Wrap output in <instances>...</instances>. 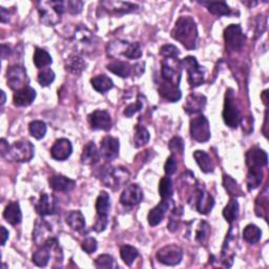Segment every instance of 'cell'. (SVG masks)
Instances as JSON below:
<instances>
[{
  "mask_svg": "<svg viewBox=\"0 0 269 269\" xmlns=\"http://www.w3.org/2000/svg\"><path fill=\"white\" fill-rule=\"evenodd\" d=\"M156 257L164 265L175 266L181 263L183 259V250L177 245H167L158 250Z\"/></svg>",
  "mask_w": 269,
  "mask_h": 269,
  "instance_id": "cell-11",
  "label": "cell"
},
{
  "mask_svg": "<svg viewBox=\"0 0 269 269\" xmlns=\"http://www.w3.org/2000/svg\"><path fill=\"white\" fill-rule=\"evenodd\" d=\"M74 39L77 43H79L80 46H84V50L87 47H92L96 43L95 41H97V37L94 35V34L89 31L87 28L85 27H79L77 28L76 32H75V36Z\"/></svg>",
  "mask_w": 269,
  "mask_h": 269,
  "instance_id": "cell-23",
  "label": "cell"
},
{
  "mask_svg": "<svg viewBox=\"0 0 269 269\" xmlns=\"http://www.w3.org/2000/svg\"><path fill=\"white\" fill-rule=\"evenodd\" d=\"M151 139L150 131L145 128L144 126L137 125L134 127V133H133V147L134 148H142L143 145L148 144Z\"/></svg>",
  "mask_w": 269,
  "mask_h": 269,
  "instance_id": "cell-38",
  "label": "cell"
},
{
  "mask_svg": "<svg viewBox=\"0 0 269 269\" xmlns=\"http://www.w3.org/2000/svg\"><path fill=\"white\" fill-rule=\"evenodd\" d=\"M7 81L8 86L13 91H18V89L27 86L29 78L25 67L18 64L10 66L7 71Z\"/></svg>",
  "mask_w": 269,
  "mask_h": 269,
  "instance_id": "cell-10",
  "label": "cell"
},
{
  "mask_svg": "<svg viewBox=\"0 0 269 269\" xmlns=\"http://www.w3.org/2000/svg\"><path fill=\"white\" fill-rule=\"evenodd\" d=\"M91 83L92 86L94 87L95 91H97L98 93L104 94L109 89L113 88L114 86V82L113 80L110 79L109 77L105 76V75H98L91 79Z\"/></svg>",
  "mask_w": 269,
  "mask_h": 269,
  "instance_id": "cell-31",
  "label": "cell"
},
{
  "mask_svg": "<svg viewBox=\"0 0 269 269\" xmlns=\"http://www.w3.org/2000/svg\"><path fill=\"white\" fill-rule=\"evenodd\" d=\"M107 224H108L107 216H98V218L94 224V226H93V229L97 232H102L105 230Z\"/></svg>",
  "mask_w": 269,
  "mask_h": 269,
  "instance_id": "cell-57",
  "label": "cell"
},
{
  "mask_svg": "<svg viewBox=\"0 0 269 269\" xmlns=\"http://www.w3.org/2000/svg\"><path fill=\"white\" fill-rule=\"evenodd\" d=\"M159 94L166 100L171 102H176L181 98V91L177 86H173L170 84H165L160 82L159 84Z\"/></svg>",
  "mask_w": 269,
  "mask_h": 269,
  "instance_id": "cell-33",
  "label": "cell"
},
{
  "mask_svg": "<svg viewBox=\"0 0 269 269\" xmlns=\"http://www.w3.org/2000/svg\"><path fill=\"white\" fill-rule=\"evenodd\" d=\"M120 255L121 259L123 260L127 266H131L134 260L137 259L139 255V251L137 248H134L133 246L130 245H123L120 248Z\"/></svg>",
  "mask_w": 269,
  "mask_h": 269,
  "instance_id": "cell-41",
  "label": "cell"
},
{
  "mask_svg": "<svg viewBox=\"0 0 269 269\" xmlns=\"http://www.w3.org/2000/svg\"><path fill=\"white\" fill-rule=\"evenodd\" d=\"M122 55L128 59H138L142 56L141 46L138 42L127 43L123 41V48L121 51Z\"/></svg>",
  "mask_w": 269,
  "mask_h": 269,
  "instance_id": "cell-37",
  "label": "cell"
},
{
  "mask_svg": "<svg viewBox=\"0 0 269 269\" xmlns=\"http://www.w3.org/2000/svg\"><path fill=\"white\" fill-rule=\"evenodd\" d=\"M143 107V102L141 100H138L137 102H134V103H131L129 105H127L124 109V115L127 117V118H130L132 117L134 114L138 113V111L140 109H142Z\"/></svg>",
  "mask_w": 269,
  "mask_h": 269,
  "instance_id": "cell-56",
  "label": "cell"
},
{
  "mask_svg": "<svg viewBox=\"0 0 269 269\" xmlns=\"http://www.w3.org/2000/svg\"><path fill=\"white\" fill-rule=\"evenodd\" d=\"M210 126L207 118L199 115L190 120V136L200 143L206 142L210 139Z\"/></svg>",
  "mask_w": 269,
  "mask_h": 269,
  "instance_id": "cell-7",
  "label": "cell"
},
{
  "mask_svg": "<svg viewBox=\"0 0 269 269\" xmlns=\"http://www.w3.org/2000/svg\"><path fill=\"white\" fill-rule=\"evenodd\" d=\"M223 185H224V188L226 189V192L228 193L229 196H231L233 198L242 196V190H241L240 186L238 185L237 181L233 180L230 176L223 175Z\"/></svg>",
  "mask_w": 269,
  "mask_h": 269,
  "instance_id": "cell-42",
  "label": "cell"
},
{
  "mask_svg": "<svg viewBox=\"0 0 269 269\" xmlns=\"http://www.w3.org/2000/svg\"><path fill=\"white\" fill-rule=\"evenodd\" d=\"M86 67V62L79 55H72L65 61V70L74 75H80Z\"/></svg>",
  "mask_w": 269,
  "mask_h": 269,
  "instance_id": "cell-29",
  "label": "cell"
},
{
  "mask_svg": "<svg viewBox=\"0 0 269 269\" xmlns=\"http://www.w3.org/2000/svg\"><path fill=\"white\" fill-rule=\"evenodd\" d=\"M36 98V91L33 87L27 85L15 92L13 102L18 107H26L31 105Z\"/></svg>",
  "mask_w": 269,
  "mask_h": 269,
  "instance_id": "cell-19",
  "label": "cell"
},
{
  "mask_svg": "<svg viewBox=\"0 0 269 269\" xmlns=\"http://www.w3.org/2000/svg\"><path fill=\"white\" fill-rule=\"evenodd\" d=\"M65 222L75 231H81L85 228V218L80 210L70 211L65 217Z\"/></svg>",
  "mask_w": 269,
  "mask_h": 269,
  "instance_id": "cell-28",
  "label": "cell"
},
{
  "mask_svg": "<svg viewBox=\"0 0 269 269\" xmlns=\"http://www.w3.org/2000/svg\"><path fill=\"white\" fill-rule=\"evenodd\" d=\"M0 93H2V106L3 105H5V103H6V100H7V97H6V93L4 92V91H2V92H0Z\"/></svg>",
  "mask_w": 269,
  "mask_h": 269,
  "instance_id": "cell-63",
  "label": "cell"
},
{
  "mask_svg": "<svg viewBox=\"0 0 269 269\" xmlns=\"http://www.w3.org/2000/svg\"><path fill=\"white\" fill-rule=\"evenodd\" d=\"M239 216V203L235 198H231L227 205L223 209V217L230 224L237 220Z\"/></svg>",
  "mask_w": 269,
  "mask_h": 269,
  "instance_id": "cell-34",
  "label": "cell"
},
{
  "mask_svg": "<svg viewBox=\"0 0 269 269\" xmlns=\"http://www.w3.org/2000/svg\"><path fill=\"white\" fill-rule=\"evenodd\" d=\"M263 173H249L247 174V179H246V182H247V188L249 192L259 187L262 183L263 179Z\"/></svg>",
  "mask_w": 269,
  "mask_h": 269,
  "instance_id": "cell-49",
  "label": "cell"
},
{
  "mask_svg": "<svg viewBox=\"0 0 269 269\" xmlns=\"http://www.w3.org/2000/svg\"><path fill=\"white\" fill-rule=\"evenodd\" d=\"M119 140L114 137L106 136L100 143V155L107 161L115 160L119 156Z\"/></svg>",
  "mask_w": 269,
  "mask_h": 269,
  "instance_id": "cell-15",
  "label": "cell"
},
{
  "mask_svg": "<svg viewBox=\"0 0 269 269\" xmlns=\"http://www.w3.org/2000/svg\"><path fill=\"white\" fill-rule=\"evenodd\" d=\"M101 6L104 7V9H107L108 11H111V12L118 14L130 13L133 12V11L138 10L139 8L137 5L122 2H103L101 3Z\"/></svg>",
  "mask_w": 269,
  "mask_h": 269,
  "instance_id": "cell-27",
  "label": "cell"
},
{
  "mask_svg": "<svg viewBox=\"0 0 269 269\" xmlns=\"http://www.w3.org/2000/svg\"><path fill=\"white\" fill-rule=\"evenodd\" d=\"M224 39L228 50L239 52L244 47L246 37L240 25H230L224 30Z\"/></svg>",
  "mask_w": 269,
  "mask_h": 269,
  "instance_id": "cell-9",
  "label": "cell"
},
{
  "mask_svg": "<svg viewBox=\"0 0 269 269\" xmlns=\"http://www.w3.org/2000/svg\"><path fill=\"white\" fill-rule=\"evenodd\" d=\"M202 5H204L207 7L208 11L214 15L217 16H229L231 14V9L228 7V5L224 2H219V3H201Z\"/></svg>",
  "mask_w": 269,
  "mask_h": 269,
  "instance_id": "cell-35",
  "label": "cell"
},
{
  "mask_svg": "<svg viewBox=\"0 0 269 269\" xmlns=\"http://www.w3.org/2000/svg\"><path fill=\"white\" fill-rule=\"evenodd\" d=\"M4 218L12 225H17L22 221V214L18 202H10L4 211Z\"/></svg>",
  "mask_w": 269,
  "mask_h": 269,
  "instance_id": "cell-26",
  "label": "cell"
},
{
  "mask_svg": "<svg viewBox=\"0 0 269 269\" xmlns=\"http://www.w3.org/2000/svg\"><path fill=\"white\" fill-rule=\"evenodd\" d=\"M50 186L56 192L67 193L73 190L76 186V181L62 175H55L49 179Z\"/></svg>",
  "mask_w": 269,
  "mask_h": 269,
  "instance_id": "cell-21",
  "label": "cell"
},
{
  "mask_svg": "<svg viewBox=\"0 0 269 269\" xmlns=\"http://www.w3.org/2000/svg\"><path fill=\"white\" fill-rule=\"evenodd\" d=\"M160 55L165 58H177L180 55V51L174 44H164L160 49Z\"/></svg>",
  "mask_w": 269,
  "mask_h": 269,
  "instance_id": "cell-51",
  "label": "cell"
},
{
  "mask_svg": "<svg viewBox=\"0 0 269 269\" xmlns=\"http://www.w3.org/2000/svg\"><path fill=\"white\" fill-rule=\"evenodd\" d=\"M177 167H178V163H177L175 156L172 155V156L168 157L166 162H165V165H164V172H165L166 176L170 177V176L174 175L177 171Z\"/></svg>",
  "mask_w": 269,
  "mask_h": 269,
  "instance_id": "cell-53",
  "label": "cell"
},
{
  "mask_svg": "<svg viewBox=\"0 0 269 269\" xmlns=\"http://www.w3.org/2000/svg\"><path fill=\"white\" fill-rule=\"evenodd\" d=\"M210 235V226L205 221H202L196 230V241L200 244H205Z\"/></svg>",
  "mask_w": 269,
  "mask_h": 269,
  "instance_id": "cell-46",
  "label": "cell"
},
{
  "mask_svg": "<svg viewBox=\"0 0 269 269\" xmlns=\"http://www.w3.org/2000/svg\"><path fill=\"white\" fill-rule=\"evenodd\" d=\"M95 266L97 268H115L117 265L115 264L114 257L109 254H101L95 260Z\"/></svg>",
  "mask_w": 269,
  "mask_h": 269,
  "instance_id": "cell-47",
  "label": "cell"
},
{
  "mask_svg": "<svg viewBox=\"0 0 269 269\" xmlns=\"http://www.w3.org/2000/svg\"><path fill=\"white\" fill-rule=\"evenodd\" d=\"M110 209V199L106 192H101L96 201V210L98 216H107Z\"/></svg>",
  "mask_w": 269,
  "mask_h": 269,
  "instance_id": "cell-40",
  "label": "cell"
},
{
  "mask_svg": "<svg viewBox=\"0 0 269 269\" xmlns=\"http://www.w3.org/2000/svg\"><path fill=\"white\" fill-rule=\"evenodd\" d=\"M10 54H11V49L8 46H6V44H3L2 46V58L4 60L7 59L10 56Z\"/></svg>",
  "mask_w": 269,
  "mask_h": 269,
  "instance_id": "cell-59",
  "label": "cell"
},
{
  "mask_svg": "<svg viewBox=\"0 0 269 269\" xmlns=\"http://www.w3.org/2000/svg\"><path fill=\"white\" fill-rule=\"evenodd\" d=\"M161 64V82L179 87L182 75L181 61L176 58H165Z\"/></svg>",
  "mask_w": 269,
  "mask_h": 269,
  "instance_id": "cell-3",
  "label": "cell"
},
{
  "mask_svg": "<svg viewBox=\"0 0 269 269\" xmlns=\"http://www.w3.org/2000/svg\"><path fill=\"white\" fill-rule=\"evenodd\" d=\"M267 93H268V91H267V89H266V91H264L263 93H262V99H263V102H264V104L265 105H267V103H268V99H267Z\"/></svg>",
  "mask_w": 269,
  "mask_h": 269,
  "instance_id": "cell-62",
  "label": "cell"
},
{
  "mask_svg": "<svg viewBox=\"0 0 269 269\" xmlns=\"http://www.w3.org/2000/svg\"><path fill=\"white\" fill-rule=\"evenodd\" d=\"M172 36L187 50L196 49L198 30L195 20L189 16H182L179 18L172 31Z\"/></svg>",
  "mask_w": 269,
  "mask_h": 269,
  "instance_id": "cell-1",
  "label": "cell"
},
{
  "mask_svg": "<svg viewBox=\"0 0 269 269\" xmlns=\"http://www.w3.org/2000/svg\"><path fill=\"white\" fill-rule=\"evenodd\" d=\"M181 215H182V208H180V210H178L177 208L174 209L171 219H170V223H168V225H167V228L171 231H175L178 228L179 218H180Z\"/></svg>",
  "mask_w": 269,
  "mask_h": 269,
  "instance_id": "cell-55",
  "label": "cell"
},
{
  "mask_svg": "<svg viewBox=\"0 0 269 269\" xmlns=\"http://www.w3.org/2000/svg\"><path fill=\"white\" fill-rule=\"evenodd\" d=\"M10 145L7 143L6 139H2L0 140V153H2V156L5 157L9 151Z\"/></svg>",
  "mask_w": 269,
  "mask_h": 269,
  "instance_id": "cell-58",
  "label": "cell"
},
{
  "mask_svg": "<svg viewBox=\"0 0 269 269\" xmlns=\"http://www.w3.org/2000/svg\"><path fill=\"white\" fill-rule=\"evenodd\" d=\"M215 206V200L209 193L203 188L197 189L196 196V208L202 215H207Z\"/></svg>",
  "mask_w": 269,
  "mask_h": 269,
  "instance_id": "cell-18",
  "label": "cell"
},
{
  "mask_svg": "<svg viewBox=\"0 0 269 269\" xmlns=\"http://www.w3.org/2000/svg\"><path fill=\"white\" fill-rule=\"evenodd\" d=\"M98 177L106 187L115 190L128 181L129 172L122 166L111 167L108 164H104L100 167Z\"/></svg>",
  "mask_w": 269,
  "mask_h": 269,
  "instance_id": "cell-2",
  "label": "cell"
},
{
  "mask_svg": "<svg viewBox=\"0 0 269 269\" xmlns=\"http://www.w3.org/2000/svg\"><path fill=\"white\" fill-rule=\"evenodd\" d=\"M97 247H98V243L96 239L94 238H86L81 244L82 250H84V252H86L87 254L94 253L97 250Z\"/></svg>",
  "mask_w": 269,
  "mask_h": 269,
  "instance_id": "cell-54",
  "label": "cell"
},
{
  "mask_svg": "<svg viewBox=\"0 0 269 269\" xmlns=\"http://www.w3.org/2000/svg\"><path fill=\"white\" fill-rule=\"evenodd\" d=\"M9 239V230L5 226H2V245L4 246Z\"/></svg>",
  "mask_w": 269,
  "mask_h": 269,
  "instance_id": "cell-60",
  "label": "cell"
},
{
  "mask_svg": "<svg viewBox=\"0 0 269 269\" xmlns=\"http://www.w3.org/2000/svg\"><path fill=\"white\" fill-rule=\"evenodd\" d=\"M267 115H268V110L266 109V111H265V122H264V128H263V133H264V136L265 137H268V132L266 131V129H267V121H268V117H267Z\"/></svg>",
  "mask_w": 269,
  "mask_h": 269,
  "instance_id": "cell-61",
  "label": "cell"
},
{
  "mask_svg": "<svg viewBox=\"0 0 269 269\" xmlns=\"http://www.w3.org/2000/svg\"><path fill=\"white\" fill-rule=\"evenodd\" d=\"M33 60H34V64L36 65L37 69H44V67L51 65L53 62L52 56L47 51H44L39 48L35 50Z\"/></svg>",
  "mask_w": 269,
  "mask_h": 269,
  "instance_id": "cell-39",
  "label": "cell"
},
{
  "mask_svg": "<svg viewBox=\"0 0 269 269\" xmlns=\"http://www.w3.org/2000/svg\"><path fill=\"white\" fill-rule=\"evenodd\" d=\"M222 115L225 124L230 128H237L242 121L241 111L238 107L237 102H235V98L231 88H228L225 94V102H224Z\"/></svg>",
  "mask_w": 269,
  "mask_h": 269,
  "instance_id": "cell-4",
  "label": "cell"
},
{
  "mask_svg": "<svg viewBox=\"0 0 269 269\" xmlns=\"http://www.w3.org/2000/svg\"><path fill=\"white\" fill-rule=\"evenodd\" d=\"M182 67H185L188 76V83L192 87H197L204 83L206 70L204 66H201L197 59L193 56H187L182 61Z\"/></svg>",
  "mask_w": 269,
  "mask_h": 269,
  "instance_id": "cell-6",
  "label": "cell"
},
{
  "mask_svg": "<svg viewBox=\"0 0 269 269\" xmlns=\"http://www.w3.org/2000/svg\"><path fill=\"white\" fill-rule=\"evenodd\" d=\"M143 200V190L138 184H129L120 197V202L122 205L131 207L138 205Z\"/></svg>",
  "mask_w": 269,
  "mask_h": 269,
  "instance_id": "cell-13",
  "label": "cell"
},
{
  "mask_svg": "<svg viewBox=\"0 0 269 269\" xmlns=\"http://www.w3.org/2000/svg\"><path fill=\"white\" fill-rule=\"evenodd\" d=\"M73 147L70 140L65 138L58 139L51 149L52 158L57 161H64L72 155Z\"/></svg>",
  "mask_w": 269,
  "mask_h": 269,
  "instance_id": "cell-17",
  "label": "cell"
},
{
  "mask_svg": "<svg viewBox=\"0 0 269 269\" xmlns=\"http://www.w3.org/2000/svg\"><path fill=\"white\" fill-rule=\"evenodd\" d=\"M34 152H35V148L30 141L21 140L10 145L9 151L4 158L10 161L25 163L33 159Z\"/></svg>",
  "mask_w": 269,
  "mask_h": 269,
  "instance_id": "cell-5",
  "label": "cell"
},
{
  "mask_svg": "<svg viewBox=\"0 0 269 269\" xmlns=\"http://www.w3.org/2000/svg\"><path fill=\"white\" fill-rule=\"evenodd\" d=\"M100 152L98 151L96 144L91 141L83 148V152L81 154V162L85 165L96 164L100 160Z\"/></svg>",
  "mask_w": 269,
  "mask_h": 269,
  "instance_id": "cell-25",
  "label": "cell"
},
{
  "mask_svg": "<svg viewBox=\"0 0 269 269\" xmlns=\"http://www.w3.org/2000/svg\"><path fill=\"white\" fill-rule=\"evenodd\" d=\"M168 148H170L173 155L177 154L179 156H182L184 152V142L180 137H174L168 143Z\"/></svg>",
  "mask_w": 269,
  "mask_h": 269,
  "instance_id": "cell-50",
  "label": "cell"
},
{
  "mask_svg": "<svg viewBox=\"0 0 269 269\" xmlns=\"http://www.w3.org/2000/svg\"><path fill=\"white\" fill-rule=\"evenodd\" d=\"M88 122L93 129L99 130H109L111 128V125H113L110 115L106 110L102 109H97L93 111L92 114H89Z\"/></svg>",
  "mask_w": 269,
  "mask_h": 269,
  "instance_id": "cell-14",
  "label": "cell"
},
{
  "mask_svg": "<svg viewBox=\"0 0 269 269\" xmlns=\"http://www.w3.org/2000/svg\"><path fill=\"white\" fill-rule=\"evenodd\" d=\"M268 209V195L266 189L263 194L257 197L255 201V214L259 217H263L267 220V210Z\"/></svg>",
  "mask_w": 269,
  "mask_h": 269,
  "instance_id": "cell-45",
  "label": "cell"
},
{
  "mask_svg": "<svg viewBox=\"0 0 269 269\" xmlns=\"http://www.w3.org/2000/svg\"><path fill=\"white\" fill-rule=\"evenodd\" d=\"M107 70L113 74L121 77L127 78L132 72V66L126 61H115L106 65Z\"/></svg>",
  "mask_w": 269,
  "mask_h": 269,
  "instance_id": "cell-32",
  "label": "cell"
},
{
  "mask_svg": "<svg viewBox=\"0 0 269 269\" xmlns=\"http://www.w3.org/2000/svg\"><path fill=\"white\" fill-rule=\"evenodd\" d=\"M64 5L66 12H69L71 14L80 13L83 8V3L78 2V0H67V2H64Z\"/></svg>",
  "mask_w": 269,
  "mask_h": 269,
  "instance_id": "cell-52",
  "label": "cell"
},
{
  "mask_svg": "<svg viewBox=\"0 0 269 269\" xmlns=\"http://www.w3.org/2000/svg\"><path fill=\"white\" fill-rule=\"evenodd\" d=\"M159 195L162 200H170L173 196V182L170 177H163L159 182Z\"/></svg>",
  "mask_w": 269,
  "mask_h": 269,
  "instance_id": "cell-44",
  "label": "cell"
},
{
  "mask_svg": "<svg viewBox=\"0 0 269 269\" xmlns=\"http://www.w3.org/2000/svg\"><path fill=\"white\" fill-rule=\"evenodd\" d=\"M168 208H170V202H168V200H162L158 205L151 209L148 216V221L150 225L157 226L158 224H160L163 221Z\"/></svg>",
  "mask_w": 269,
  "mask_h": 269,
  "instance_id": "cell-22",
  "label": "cell"
},
{
  "mask_svg": "<svg viewBox=\"0 0 269 269\" xmlns=\"http://www.w3.org/2000/svg\"><path fill=\"white\" fill-rule=\"evenodd\" d=\"M262 230L254 224H249L243 230V239L249 244H255L261 240Z\"/></svg>",
  "mask_w": 269,
  "mask_h": 269,
  "instance_id": "cell-36",
  "label": "cell"
},
{
  "mask_svg": "<svg viewBox=\"0 0 269 269\" xmlns=\"http://www.w3.org/2000/svg\"><path fill=\"white\" fill-rule=\"evenodd\" d=\"M29 130H30V133L32 134V137H34L37 140H40L46 136L47 124L40 120L32 121L29 125Z\"/></svg>",
  "mask_w": 269,
  "mask_h": 269,
  "instance_id": "cell-43",
  "label": "cell"
},
{
  "mask_svg": "<svg viewBox=\"0 0 269 269\" xmlns=\"http://www.w3.org/2000/svg\"><path fill=\"white\" fill-rule=\"evenodd\" d=\"M51 226L49 224L43 221V220H38L36 221L35 228L33 231V240L37 243V245H43L49 238H51L50 232H51Z\"/></svg>",
  "mask_w": 269,
  "mask_h": 269,
  "instance_id": "cell-24",
  "label": "cell"
},
{
  "mask_svg": "<svg viewBox=\"0 0 269 269\" xmlns=\"http://www.w3.org/2000/svg\"><path fill=\"white\" fill-rule=\"evenodd\" d=\"M35 209L42 217L55 215L57 212V200L48 194H42L35 204Z\"/></svg>",
  "mask_w": 269,
  "mask_h": 269,
  "instance_id": "cell-16",
  "label": "cell"
},
{
  "mask_svg": "<svg viewBox=\"0 0 269 269\" xmlns=\"http://www.w3.org/2000/svg\"><path fill=\"white\" fill-rule=\"evenodd\" d=\"M245 158L249 173H263V167L268 164L267 153L256 147L251 148L246 153Z\"/></svg>",
  "mask_w": 269,
  "mask_h": 269,
  "instance_id": "cell-8",
  "label": "cell"
},
{
  "mask_svg": "<svg viewBox=\"0 0 269 269\" xmlns=\"http://www.w3.org/2000/svg\"><path fill=\"white\" fill-rule=\"evenodd\" d=\"M38 82L42 87H47L55 80V73L51 69H46L39 72L38 74Z\"/></svg>",
  "mask_w": 269,
  "mask_h": 269,
  "instance_id": "cell-48",
  "label": "cell"
},
{
  "mask_svg": "<svg viewBox=\"0 0 269 269\" xmlns=\"http://www.w3.org/2000/svg\"><path fill=\"white\" fill-rule=\"evenodd\" d=\"M194 158L196 160V162L198 163L200 170L205 173H212L215 170V165L214 162H212L210 156L204 152V151H196L194 153Z\"/></svg>",
  "mask_w": 269,
  "mask_h": 269,
  "instance_id": "cell-30",
  "label": "cell"
},
{
  "mask_svg": "<svg viewBox=\"0 0 269 269\" xmlns=\"http://www.w3.org/2000/svg\"><path fill=\"white\" fill-rule=\"evenodd\" d=\"M38 12L41 22L48 27H54L60 21L61 15L57 13L51 2L38 3Z\"/></svg>",
  "mask_w": 269,
  "mask_h": 269,
  "instance_id": "cell-12",
  "label": "cell"
},
{
  "mask_svg": "<svg viewBox=\"0 0 269 269\" xmlns=\"http://www.w3.org/2000/svg\"><path fill=\"white\" fill-rule=\"evenodd\" d=\"M206 97L204 95L193 93L187 96L185 104H184V110L187 114H197L200 111L203 110V108L206 105Z\"/></svg>",
  "mask_w": 269,
  "mask_h": 269,
  "instance_id": "cell-20",
  "label": "cell"
}]
</instances>
